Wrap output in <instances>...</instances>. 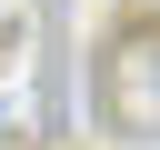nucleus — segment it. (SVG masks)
I'll return each instance as SVG.
<instances>
[{
  "mask_svg": "<svg viewBox=\"0 0 160 150\" xmlns=\"http://www.w3.org/2000/svg\"><path fill=\"white\" fill-rule=\"evenodd\" d=\"M0 150H40V120H30V100L10 90V70H0Z\"/></svg>",
  "mask_w": 160,
  "mask_h": 150,
  "instance_id": "obj_2",
  "label": "nucleus"
},
{
  "mask_svg": "<svg viewBox=\"0 0 160 150\" xmlns=\"http://www.w3.org/2000/svg\"><path fill=\"white\" fill-rule=\"evenodd\" d=\"M90 110L130 150L160 140V0H120L100 20V40H90Z\"/></svg>",
  "mask_w": 160,
  "mask_h": 150,
  "instance_id": "obj_1",
  "label": "nucleus"
}]
</instances>
